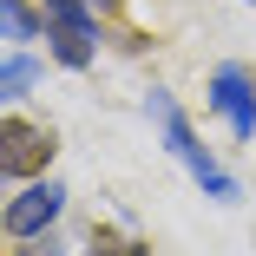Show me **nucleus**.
Masks as SVG:
<instances>
[{"instance_id": "obj_8", "label": "nucleus", "mask_w": 256, "mask_h": 256, "mask_svg": "<svg viewBox=\"0 0 256 256\" xmlns=\"http://www.w3.org/2000/svg\"><path fill=\"white\" fill-rule=\"evenodd\" d=\"M86 256H151V243L138 236H112V230H92V250Z\"/></svg>"}, {"instance_id": "obj_3", "label": "nucleus", "mask_w": 256, "mask_h": 256, "mask_svg": "<svg viewBox=\"0 0 256 256\" xmlns=\"http://www.w3.org/2000/svg\"><path fill=\"white\" fill-rule=\"evenodd\" d=\"M60 217H66V184L60 178H26L7 197V210H0V230H7V243H26V236H46Z\"/></svg>"}, {"instance_id": "obj_6", "label": "nucleus", "mask_w": 256, "mask_h": 256, "mask_svg": "<svg viewBox=\"0 0 256 256\" xmlns=\"http://www.w3.org/2000/svg\"><path fill=\"white\" fill-rule=\"evenodd\" d=\"M0 40L7 46L46 40V7H33V0H0Z\"/></svg>"}, {"instance_id": "obj_10", "label": "nucleus", "mask_w": 256, "mask_h": 256, "mask_svg": "<svg viewBox=\"0 0 256 256\" xmlns=\"http://www.w3.org/2000/svg\"><path fill=\"white\" fill-rule=\"evenodd\" d=\"M92 7H98V14H112V7H118V0H92Z\"/></svg>"}, {"instance_id": "obj_7", "label": "nucleus", "mask_w": 256, "mask_h": 256, "mask_svg": "<svg viewBox=\"0 0 256 256\" xmlns=\"http://www.w3.org/2000/svg\"><path fill=\"white\" fill-rule=\"evenodd\" d=\"M40 79H46V66L26 53V46H7V60H0V98H7V106H20Z\"/></svg>"}, {"instance_id": "obj_5", "label": "nucleus", "mask_w": 256, "mask_h": 256, "mask_svg": "<svg viewBox=\"0 0 256 256\" xmlns=\"http://www.w3.org/2000/svg\"><path fill=\"white\" fill-rule=\"evenodd\" d=\"M144 112H151V125H158V138H164V151H171L178 164H190L197 151H204V138L190 132V118H184V106H178V98H171L164 86H151V92H144Z\"/></svg>"}, {"instance_id": "obj_2", "label": "nucleus", "mask_w": 256, "mask_h": 256, "mask_svg": "<svg viewBox=\"0 0 256 256\" xmlns=\"http://www.w3.org/2000/svg\"><path fill=\"white\" fill-rule=\"evenodd\" d=\"M204 106H210L236 144H256V72L243 60H224L210 66V86H204Z\"/></svg>"}, {"instance_id": "obj_9", "label": "nucleus", "mask_w": 256, "mask_h": 256, "mask_svg": "<svg viewBox=\"0 0 256 256\" xmlns=\"http://www.w3.org/2000/svg\"><path fill=\"white\" fill-rule=\"evenodd\" d=\"M7 256H72V250H66V243H60L53 230H46V236H26V243H14Z\"/></svg>"}, {"instance_id": "obj_1", "label": "nucleus", "mask_w": 256, "mask_h": 256, "mask_svg": "<svg viewBox=\"0 0 256 256\" xmlns=\"http://www.w3.org/2000/svg\"><path fill=\"white\" fill-rule=\"evenodd\" d=\"M98 14L92 0H46V53L66 72H86L98 60Z\"/></svg>"}, {"instance_id": "obj_4", "label": "nucleus", "mask_w": 256, "mask_h": 256, "mask_svg": "<svg viewBox=\"0 0 256 256\" xmlns=\"http://www.w3.org/2000/svg\"><path fill=\"white\" fill-rule=\"evenodd\" d=\"M46 164H53V132L7 112V144H0V178L7 184H26V178H46Z\"/></svg>"}]
</instances>
